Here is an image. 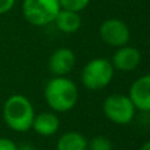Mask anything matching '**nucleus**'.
<instances>
[{"mask_svg":"<svg viewBox=\"0 0 150 150\" xmlns=\"http://www.w3.org/2000/svg\"><path fill=\"white\" fill-rule=\"evenodd\" d=\"M44 96L50 109L58 113L69 112L76 105L79 92L76 84L65 76H55L45 86Z\"/></svg>","mask_w":150,"mask_h":150,"instance_id":"1","label":"nucleus"},{"mask_svg":"<svg viewBox=\"0 0 150 150\" xmlns=\"http://www.w3.org/2000/svg\"><path fill=\"white\" fill-rule=\"evenodd\" d=\"M34 116L33 104L26 96L16 93L5 100L3 107V119L8 128L15 132L24 133L30 129Z\"/></svg>","mask_w":150,"mask_h":150,"instance_id":"2","label":"nucleus"},{"mask_svg":"<svg viewBox=\"0 0 150 150\" xmlns=\"http://www.w3.org/2000/svg\"><path fill=\"white\" fill-rule=\"evenodd\" d=\"M115 69L111 61L105 58H95L86 63L82 70V83L91 91L105 88L113 79Z\"/></svg>","mask_w":150,"mask_h":150,"instance_id":"3","label":"nucleus"},{"mask_svg":"<svg viewBox=\"0 0 150 150\" xmlns=\"http://www.w3.org/2000/svg\"><path fill=\"white\" fill-rule=\"evenodd\" d=\"M59 11L58 0H23V15L34 26H45L54 23Z\"/></svg>","mask_w":150,"mask_h":150,"instance_id":"4","label":"nucleus"},{"mask_svg":"<svg viewBox=\"0 0 150 150\" xmlns=\"http://www.w3.org/2000/svg\"><path fill=\"white\" fill-rule=\"evenodd\" d=\"M103 111L105 117L117 125H127L132 122L136 115V107L128 95L113 93L109 95L103 103Z\"/></svg>","mask_w":150,"mask_h":150,"instance_id":"5","label":"nucleus"},{"mask_svg":"<svg viewBox=\"0 0 150 150\" xmlns=\"http://www.w3.org/2000/svg\"><path fill=\"white\" fill-rule=\"evenodd\" d=\"M101 40L109 46L121 47L128 44L130 38V32L128 25L120 18H107L99 28Z\"/></svg>","mask_w":150,"mask_h":150,"instance_id":"6","label":"nucleus"},{"mask_svg":"<svg viewBox=\"0 0 150 150\" xmlns=\"http://www.w3.org/2000/svg\"><path fill=\"white\" fill-rule=\"evenodd\" d=\"M136 109L150 112V74L142 75L133 82L128 93Z\"/></svg>","mask_w":150,"mask_h":150,"instance_id":"7","label":"nucleus"},{"mask_svg":"<svg viewBox=\"0 0 150 150\" xmlns=\"http://www.w3.org/2000/svg\"><path fill=\"white\" fill-rule=\"evenodd\" d=\"M75 54L69 47H59L49 58V69L55 76H65L74 69Z\"/></svg>","mask_w":150,"mask_h":150,"instance_id":"8","label":"nucleus"},{"mask_svg":"<svg viewBox=\"0 0 150 150\" xmlns=\"http://www.w3.org/2000/svg\"><path fill=\"white\" fill-rule=\"evenodd\" d=\"M141 62V53L138 49L133 46L124 45L117 47L112 57V66L120 71H132L140 65Z\"/></svg>","mask_w":150,"mask_h":150,"instance_id":"9","label":"nucleus"},{"mask_svg":"<svg viewBox=\"0 0 150 150\" xmlns=\"http://www.w3.org/2000/svg\"><path fill=\"white\" fill-rule=\"evenodd\" d=\"M32 128L37 134L49 137L57 133L59 128V119L54 112H41L37 116H34Z\"/></svg>","mask_w":150,"mask_h":150,"instance_id":"10","label":"nucleus"},{"mask_svg":"<svg viewBox=\"0 0 150 150\" xmlns=\"http://www.w3.org/2000/svg\"><path fill=\"white\" fill-rule=\"evenodd\" d=\"M54 23L57 28L63 33H75L82 26V18L78 12L61 9L55 17Z\"/></svg>","mask_w":150,"mask_h":150,"instance_id":"11","label":"nucleus"},{"mask_svg":"<svg viewBox=\"0 0 150 150\" xmlns=\"http://www.w3.org/2000/svg\"><path fill=\"white\" fill-rule=\"evenodd\" d=\"M57 150H88V140L79 132H66L58 140Z\"/></svg>","mask_w":150,"mask_h":150,"instance_id":"12","label":"nucleus"},{"mask_svg":"<svg viewBox=\"0 0 150 150\" xmlns=\"http://www.w3.org/2000/svg\"><path fill=\"white\" fill-rule=\"evenodd\" d=\"M61 5V9L74 11V12H82L83 9L87 8L91 0H58Z\"/></svg>","mask_w":150,"mask_h":150,"instance_id":"13","label":"nucleus"},{"mask_svg":"<svg viewBox=\"0 0 150 150\" xmlns=\"http://www.w3.org/2000/svg\"><path fill=\"white\" fill-rule=\"evenodd\" d=\"M90 150H112V142L105 136H96L88 142Z\"/></svg>","mask_w":150,"mask_h":150,"instance_id":"14","label":"nucleus"},{"mask_svg":"<svg viewBox=\"0 0 150 150\" xmlns=\"http://www.w3.org/2000/svg\"><path fill=\"white\" fill-rule=\"evenodd\" d=\"M18 146L11 138L0 137V150H17Z\"/></svg>","mask_w":150,"mask_h":150,"instance_id":"15","label":"nucleus"},{"mask_svg":"<svg viewBox=\"0 0 150 150\" xmlns=\"http://www.w3.org/2000/svg\"><path fill=\"white\" fill-rule=\"evenodd\" d=\"M16 0H0V15L8 13L13 7H15Z\"/></svg>","mask_w":150,"mask_h":150,"instance_id":"16","label":"nucleus"},{"mask_svg":"<svg viewBox=\"0 0 150 150\" xmlns=\"http://www.w3.org/2000/svg\"><path fill=\"white\" fill-rule=\"evenodd\" d=\"M17 150H37L34 146H32V145H29V144H24V145H21V146H18V149Z\"/></svg>","mask_w":150,"mask_h":150,"instance_id":"17","label":"nucleus"},{"mask_svg":"<svg viewBox=\"0 0 150 150\" xmlns=\"http://www.w3.org/2000/svg\"><path fill=\"white\" fill-rule=\"evenodd\" d=\"M140 150H150V141H146L145 144H142V146L140 148Z\"/></svg>","mask_w":150,"mask_h":150,"instance_id":"18","label":"nucleus"}]
</instances>
